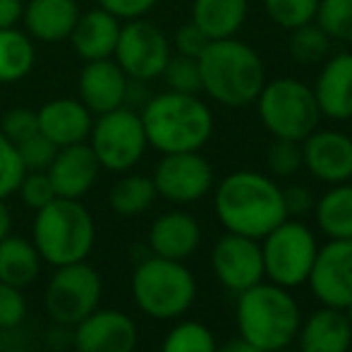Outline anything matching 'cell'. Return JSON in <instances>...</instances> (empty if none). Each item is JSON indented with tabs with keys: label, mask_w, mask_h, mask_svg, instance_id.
Instances as JSON below:
<instances>
[{
	"label": "cell",
	"mask_w": 352,
	"mask_h": 352,
	"mask_svg": "<svg viewBox=\"0 0 352 352\" xmlns=\"http://www.w3.org/2000/svg\"><path fill=\"white\" fill-rule=\"evenodd\" d=\"M213 211L226 232L261 240L287 218L280 185L256 170H235L213 192Z\"/></svg>",
	"instance_id": "1"
},
{
	"label": "cell",
	"mask_w": 352,
	"mask_h": 352,
	"mask_svg": "<svg viewBox=\"0 0 352 352\" xmlns=\"http://www.w3.org/2000/svg\"><path fill=\"white\" fill-rule=\"evenodd\" d=\"M197 63L201 91L218 106H252L266 84V65L261 56L237 36L211 41Z\"/></svg>",
	"instance_id": "2"
},
{
	"label": "cell",
	"mask_w": 352,
	"mask_h": 352,
	"mask_svg": "<svg viewBox=\"0 0 352 352\" xmlns=\"http://www.w3.org/2000/svg\"><path fill=\"white\" fill-rule=\"evenodd\" d=\"M140 116L148 146L158 153L201 151L213 137V113L199 94L166 89L144 103Z\"/></svg>",
	"instance_id": "3"
},
{
	"label": "cell",
	"mask_w": 352,
	"mask_h": 352,
	"mask_svg": "<svg viewBox=\"0 0 352 352\" xmlns=\"http://www.w3.org/2000/svg\"><path fill=\"white\" fill-rule=\"evenodd\" d=\"M235 321L240 338L250 340L264 352H280L295 343L302 309L287 287L261 280L237 292Z\"/></svg>",
	"instance_id": "4"
},
{
	"label": "cell",
	"mask_w": 352,
	"mask_h": 352,
	"mask_svg": "<svg viewBox=\"0 0 352 352\" xmlns=\"http://www.w3.org/2000/svg\"><path fill=\"white\" fill-rule=\"evenodd\" d=\"M34 213L32 242L46 264L58 269L87 261L96 242V223L82 199L56 197Z\"/></svg>",
	"instance_id": "5"
},
{
	"label": "cell",
	"mask_w": 352,
	"mask_h": 352,
	"mask_svg": "<svg viewBox=\"0 0 352 352\" xmlns=\"http://www.w3.org/2000/svg\"><path fill=\"white\" fill-rule=\"evenodd\" d=\"M130 290L142 314L170 321L192 309L197 300V278L182 261L148 254L132 271Z\"/></svg>",
	"instance_id": "6"
},
{
	"label": "cell",
	"mask_w": 352,
	"mask_h": 352,
	"mask_svg": "<svg viewBox=\"0 0 352 352\" xmlns=\"http://www.w3.org/2000/svg\"><path fill=\"white\" fill-rule=\"evenodd\" d=\"M254 103L261 125L274 140L302 142L321 122L314 89L295 77L266 79Z\"/></svg>",
	"instance_id": "7"
},
{
	"label": "cell",
	"mask_w": 352,
	"mask_h": 352,
	"mask_svg": "<svg viewBox=\"0 0 352 352\" xmlns=\"http://www.w3.org/2000/svg\"><path fill=\"white\" fill-rule=\"evenodd\" d=\"M264 259V278L280 287L307 285L311 264L319 252L316 235L307 223L285 218L259 240Z\"/></svg>",
	"instance_id": "8"
},
{
	"label": "cell",
	"mask_w": 352,
	"mask_h": 352,
	"mask_svg": "<svg viewBox=\"0 0 352 352\" xmlns=\"http://www.w3.org/2000/svg\"><path fill=\"white\" fill-rule=\"evenodd\" d=\"M87 144L96 156L101 170L111 173L132 170L148 148L142 116L127 106L94 116Z\"/></svg>",
	"instance_id": "9"
},
{
	"label": "cell",
	"mask_w": 352,
	"mask_h": 352,
	"mask_svg": "<svg viewBox=\"0 0 352 352\" xmlns=\"http://www.w3.org/2000/svg\"><path fill=\"white\" fill-rule=\"evenodd\" d=\"M103 295L101 274L87 261L58 266L43 295L46 314L58 326H77L98 309Z\"/></svg>",
	"instance_id": "10"
},
{
	"label": "cell",
	"mask_w": 352,
	"mask_h": 352,
	"mask_svg": "<svg viewBox=\"0 0 352 352\" xmlns=\"http://www.w3.org/2000/svg\"><path fill=\"white\" fill-rule=\"evenodd\" d=\"M170 56V38L153 22H146L144 17L122 22L113 60L120 65V70L127 74L130 82L158 79L166 70Z\"/></svg>",
	"instance_id": "11"
},
{
	"label": "cell",
	"mask_w": 352,
	"mask_h": 352,
	"mask_svg": "<svg viewBox=\"0 0 352 352\" xmlns=\"http://www.w3.org/2000/svg\"><path fill=\"white\" fill-rule=\"evenodd\" d=\"M156 195L173 204H195L213 190V168L201 151L163 153L153 168Z\"/></svg>",
	"instance_id": "12"
},
{
	"label": "cell",
	"mask_w": 352,
	"mask_h": 352,
	"mask_svg": "<svg viewBox=\"0 0 352 352\" xmlns=\"http://www.w3.org/2000/svg\"><path fill=\"white\" fill-rule=\"evenodd\" d=\"M307 285L321 307L348 309L352 305V240H329L321 245Z\"/></svg>",
	"instance_id": "13"
},
{
	"label": "cell",
	"mask_w": 352,
	"mask_h": 352,
	"mask_svg": "<svg viewBox=\"0 0 352 352\" xmlns=\"http://www.w3.org/2000/svg\"><path fill=\"white\" fill-rule=\"evenodd\" d=\"M211 269L216 280L230 292H242L264 278L259 240L226 232L211 250Z\"/></svg>",
	"instance_id": "14"
},
{
	"label": "cell",
	"mask_w": 352,
	"mask_h": 352,
	"mask_svg": "<svg viewBox=\"0 0 352 352\" xmlns=\"http://www.w3.org/2000/svg\"><path fill=\"white\" fill-rule=\"evenodd\" d=\"M140 331L130 314L120 309H101L72 326L74 352H135Z\"/></svg>",
	"instance_id": "15"
},
{
	"label": "cell",
	"mask_w": 352,
	"mask_h": 352,
	"mask_svg": "<svg viewBox=\"0 0 352 352\" xmlns=\"http://www.w3.org/2000/svg\"><path fill=\"white\" fill-rule=\"evenodd\" d=\"M302 168L326 185H340L352 180V137L340 130L316 127L300 142Z\"/></svg>",
	"instance_id": "16"
},
{
	"label": "cell",
	"mask_w": 352,
	"mask_h": 352,
	"mask_svg": "<svg viewBox=\"0 0 352 352\" xmlns=\"http://www.w3.org/2000/svg\"><path fill=\"white\" fill-rule=\"evenodd\" d=\"M77 84L79 101L94 116H101V113L125 106L127 94H130V79H127V74L120 70V65L113 58L84 63Z\"/></svg>",
	"instance_id": "17"
},
{
	"label": "cell",
	"mask_w": 352,
	"mask_h": 352,
	"mask_svg": "<svg viewBox=\"0 0 352 352\" xmlns=\"http://www.w3.org/2000/svg\"><path fill=\"white\" fill-rule=\"evenodd\" d=\"M48 177L53 182V190L58 197L65 199H82L84 195L91 192V187L96 185L98 166L96 156L89 148L87 142L72 144V146H60L53 156L51 166L46 168Z\"/></svg>",
	"instance_id": "18"
},
{
	"label": "cell",
	"mask_w": 352,
	"mask_h": 352,
	"mask_svg": "<svg viewBox=\"0 0 352 352\" xmlns=\"http://www.w3.org/2000/svg\"><path fill=\"white\" fill-rule=\"evenodd\" d=\"M311 89H314L321 118L336 122L352 120V51L326 58Z\"/></svg>",
	"instance_id": "19"
},
{
	"label": "cell",
	"mask_w": 352,
	"mask_h": 352,
	"mask_svg": "<svg viewBox=\"0 0 352 352\" xmlns=\"http://www.w3.org/2000/svg\"><path fill=\"white\" fill-rule=\"evenodd\" d=\"M146 245L153 256L185 261L199 250L201 226L187 211H166L151 223Z\"/></svg>",
	"instance_id": "20"
},
{
	"label": "cell",
	"mask_w": 352,
	"mask_h": 352,
	"mask_svg": "<svg viewBox=\"0 0 352 352\" xmlns=\"http://www.w3.org/2000/svg\"><path fill=\"white\" fill-rule=\"evenodd\" d=\"M38 132L48 137L58 148L82 144L89 140L94 113L79 98H53L36 111Z\"/></svg>",
	"instance_id": "21"
},
{
	"label": "cell",
	"mask_w": 352,
	"mask_h": 352,
	"mask_svg": "<svg viewBox=\"0 0 352 352\" xmlns=\"http://www.w3.org/2000/svg\"><path fill=\"white\" fill-rule=\"evenodd\" d=\"M120 27H122V19H118L116 14L98 5V8L79 14L67 41H70L72 51L84 63L103 60V58H113V53H116Z\"/></svg>",
	"instance_id": "22"
},
{
	"label": "cell",
	"mask_w": 352,
	"mask_h": 352,
	"mask_svg": "<svg viewBox=\"0 0 352 352\" xmlns=\"http://www.w3.org/2000/svg\"><path fill=\"white\" fill-rule=\"evenodd\" d=\"M77 0H27L22 24L34 43L67 41L79 19Z\"/></svg>",
	"instance_id": "23"
},
{
	"label": "cell",
	"mask_w": 352,
	"mask_h": 352,
	"mask_svg": "<svg viewBox=\"0 0 352 352\" xmlns=\"http://www.w3.org/2000/svg\"><path fill=\"white\" fill-rule=\"evenodd\" d=\"M295 340L300 343V352H350L352 326L345 309L319 307L302 319Z\"/></svg>",
	"instance_id": "24"
},
{
	"label": "cell",
	"mask_w": 352,
	"mask_h": 352,
	"mask_svg": "<svg viewBox=\"0 0 352 352\" xmlns=\"http://www.w3.org/2000/svg\"><path fill=\"white\" fill-rule=\"evenodd\" d=\"M250 14V0H192V22L211 38L237 36Z\"/></svg>",
	"instance_id": "25"
},
{
	"label": "cell",
	"mask_w": 352,
	"mask_h": 352,
	"mask_svg": "<svg viewBox=\"0 0 352 352\" xmlns=\"http://www.w3.org/2000/svg\"><path fill=\"white\" fill-rule=\"evenodd\" d=\"M41 254L32 240L19 235H5L0 240V280L14 287H29L41 274Z\"/></svg>",
	"instance_id": "26"
},
{
	"label": "cell",
	"mask_w": 352,
	"mask_h": 352,
	"mask_svg": "<svg viewBox=\"0 0 352 352\" xmlns=\"http://www.w3.org/2000/svg\"><path fill=\"white\" fill-rule=\"evenodd\" d=\"M314 218L329 240H352V180L331 185L314 201Z\"/></svg>",
	"instance_id": "27"
},
{
	"label": "cell",
	"mask_w": 352,
	"mask_h": 352,
	"mask_svg": "<svg viewBox=\"0 0 352 352\" xmlns=\"http://www.w3.org/2000/svg\"><path fill=\"white\" fill-rule=\"evenodd\" d=\"M36 63L34 38L24 29H0V84L22 82Z\"/></svg>",
	"instance_id": "28"
},
{
	"label": "cell",
	"mask_w": 352,
	"mask_h": 352,
	"mask_svg": "<svg viewBox=\"0 0 352 352\" xmlns=\"http://www.w3.org/2000/svg\"><path fill=\"white\" fill-rule=\"evenodd\" d=\"M156 187H153L151 175H142V173H130L122 175L116 185L108 192V204H111L113 213L122 218L140 216V213L148 211L156 201Z\"/></svg>",
	"instance_id": "29"
},
{
	"label": "cell",
	"mask_w": 352,
	"mask_h": 352,
	"mask_svg": "<svg viewBox=\"0 0 352 352\" xmlns=\"http://www.w3.org/2000/svg\"><path fill=\"white\" fill-rule=\"evenodd\" d=\"M331 38L324 29L316 22H309L305 27H297L290 32V41H287V51L290 58L300 65H316L324 63L331 53Z\"/></svg>",
	"instance_id": "30"
},
{
	"label": "cell",
	"mask_w": 352,
	"mask_h": 352,
	"mask_svg": "<svg viewBox=\"0 0 352 352\" xmlns=\"http://www.w3.org/2000/svg\"><path fill=\"white\" fill-rule=\"evenodd\" d=\"M216 336L201 321H180L166 333L161 352H216Z\"/></svg>",
	"instance_id": "31"
},
{
	"label": "cell",
	"mask_w": 352,
	"mask_h": 352,
	"mask_svg": "<svg viewBox=\"0 0 352 352\" xmlns=\"http://www.w3.org/2000/svg\"><path fill=\"white\" fill-rule=\"evenodd\" d=\"M264 10L276 27L292 32V29L314 22L319 0H264Z\"/></svg>",
	"instance_id": "32"
},
{
	"label": "cell",
	"mask_w": 352,
	"mask_h": 352,
	"mask_svg": "<svg viewBox=\"0 0 352 352\" xmlns=\"http://www.w3.org/2000/svg\"><path fill=\"white\" fill-rule=\"evenodd\" d=\"M314 22L331 41L352 43V0H319Z\"/></svg>",
	"instance_id": "33"
},
{
	"label": "cell",
	"mask_w": 352,
	"mask_h": 352,
	"mask_svg": "<svg viewBox=\"0 0 352 352\" xmlns=\"http://www.w3.org/2000/svg\"><path fill=\"white\" fill-rule=\"evenodd\" d=\"M166 79V87L170 91L180 94H199L201 91V74H199V63L197 58L187 56H170L166 70L161 74Z\"/></svg>",
	"instance_id": "34"
},
{
	"label": "cell",
	"mask_w": 352,
	"mask_h": 352,
	"mask_svg": "<svg viewBox=\"0 0 352 352\" xmlns=\"http://www.w3.org/2000/svg\"><path fill=\"white\" fill-rule=\"evenodd\" d=\"M24 173L27 170L22 166L17 146L0 132V199H8L17 192Z\"/></svg>",
	"instance_id": "35"
},
{
	"label": "cell",
	"mask_w": 352,
	"mask_h": 352,
	"mask_svg": "<svg viewBox=\"0 0 352 352\" xmlns=\"http://www.w3.org/2000/svg\"><path fill=\"white\" fill-rule=\"evenodd\" d=\"M14 195L22 197V201L32 211L43 209V206L51 204V201L58 197L46 170H27V173H24L22 182H19V187H17V192H14Z\"/></svg>",
	"instance_id": "36"
},
{
	"label": "cell",
	"mask_w": 352,
	"mask_h": 352,
	"mask_svg": "<svg viewBox=\"0 0 352 352\" xmlns=\"http://www.w3.org/2000/svg\"><path fill=\"white\" fill-rule=\"evenodd\" d=\"M269 170L276 177H292L302 170V146L292 140H274L269 146Z\"/></svg>",
	"instance_id": "37"
},
{
	"label": "cell",
	"mask_w": 352,
	"mask_h": 352,
	"mask_svg": "<svg viewBox=\"0 0 352 352\" xmlns=\"http://www.w3.org/2000/svg\"><path fill=\"white\" fill-rule=\"evenodd\" d=\"M58 146L48 137H43L41 132L32 135L29 140L17 144V153L22 158L24 170H46L51 166L53 156H56Z\"/></svg>",
	"instance_id": "38"
},
{
	"label": "cell",
	"mask_w": 352,
	"mask_h": 352,
	"mask_svg": "<svg viewBox=\"0 0 352 352\" xmlns=\"http://www.w3.org/2000/svg\"><path fill=\"white\" fill-rule=\"evenodd\" d=\"M0 132L17 146L19 142L29 140L38 132V116L32 108H12L0 120Z\"/></svg>",
	"instance_id": "39"
},
{
	"label": "cell",
	"mask_w": 352,
	"mask_h": 352,
	"mask_svg": "<svg viewBox=\"0 0 352 352\" xmlns=\"http://www.w3.org/2000/svg\"><path fill=\"white\" fill-rule=\"evenodd\" d=\"M24 319H27L24 290L0 280V329H17Z\"/></svg>",
	"instance_id": "40"
},
{
	"label": "cell",
	"mask_w": 352,
	"mask_h": 352,
	"mask_svg": "<svg viewBox=\"0 0 352 352\" xmlns=\"http://www.w3.org/2000/svg\"><path fill=\"white\" fill-rule=\"evenodd\" d=\"M209 43H211V38L206 36L192 19L187 24H182V27L175 32V38H173L175 53L177 56H187V58H199Z\"/></svg>",
	"instance_id": "41"
},
{
	"label": "cell",
	"mask_w": 352,
	"mask_h": 352,
	"mask_svg": "<svg viewBox=\"0 0 352 352\" xmlns=\"http://www.w3.org/2000/svg\"><path fill=\"white\" fill-rule=\"evenodd\" d=\"M98 5L103 10H108V12H113L118 19L127 22V19L146 17L158 5V0H98Z\"/></svg>",
	"instance_id": "42"
},
{
	"label": "cell",
	"mask_w": 352,
	"mask_h": 352,
	"mask_svg": "<svg viewBox=\"0 0 352 352\" xmlns=\"http://www.w3.org/2000/svg\"><path fill=\"white\" fill-rule=\"evenodd\" d=\"M314 195H311L309 187L305 185H292L283 190V204H285L287 218H295V216H305L314 209Z\"/></svg>",
	"instance_id": "43"
},
{
	"label": "cell",
	"mask_w": 352,
	"mask_h": 352,
	"mask_svg": "<svg viewBox=\"0 0 352 352\" xmlns=\"http://www.w3.org/2000/svg\"><path fill=\"white\" fill-rule=\"evenodd\" d=\"M24 0H0V29H12L22 24Z\"/></svg>",
	"instance_id": "44"
},
{
	"label": "cell",
	"mask_w": 352,
	"mask_h": 352,
	"mask_svg": "<svg viewBox=\"0 0 352 352\" xmlns=\"http://www.w3.org/2000/svg\"><path fill=\"white\" fill-rule=\"evenodd\" d=\"M216 352H264L261 348H256V345H252L250 340H245V338H232V340H228L226 345H221Z\"/></svg>",
	"instance_id": "45"
},
{
	"label": "cell",
	"mask_w": 352,
	"mask_h": 352,
	"mask_svg": "<svg viewBox=\"0 0 352 352\" xmlns=\"http://www.w3.org/2000/svg\"><path fill=\"white\" fill-rule=\"evenodd\" d=\"M10 232H12V213H10L5 199H0V240Z\"/></svg>",
	"instance_id": "46"
},
{
	"label": "cell",
	"mask_w": 352,
	"mask_h": 352,
	"mask_svg": "<svg viewBox=\"0 0 352 352\" xmlns=\"http://www.w3.org/2000/svg\"><path fill=\"white\" fill-rule=\"evenodd\" d=\"M345 316H348V321H350V326H352V305L345 309Z\"/></svg>",
	"instance_id": "47"
},
{
	"label": "cell",
	"mask_w": 352,
	"mask_h": 352,
	"mask_svg": "<svg viewBox=\"0 0 352 352\" xmlns=\"http://www.w3.org/2000/svg\"><path fill=\"white\" fill-rule=\"evenodd\" d=\"M10 352H32V350H22V348H17V350H10Z\"/></svg>",
	"instance_id": "48"
},
{
	"label": "cell",
	"mask_w": 352,
	"mask_h": 352,
	"mask_svg": "<svg viewBox=\"0 0 352 352\" xmlns=\"http://www.w3.org/2000/svg\"><path fill=\"white\" fill-rule=\"evenodd\" d=\"M135 352H137V350H135Z\"/></svg>",
	"instance_id": "49"
}]
</instances>
